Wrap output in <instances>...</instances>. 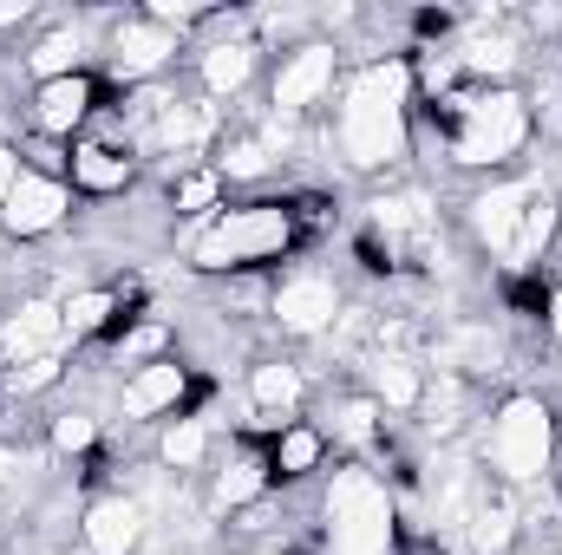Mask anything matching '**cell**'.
Returning <instances> with one entry per match:
<instances>
[{"label":"cell","mask_w":562,"mask_h":555,"mask_svg":"<svg viewBox=\"0 0 562 555\" xmlns=\"http://www.w3.org/2000/svg\"><path fill=\"white\" fill-rule=\"evenodd\" d=\"M413 66L406 59H380L367 72L347 79L340 92V118H334V138H340V157L353 170H386L406 157L413 144Z\"/></svg>","instance_id":"cell-1"},{"label":"cell","mask_w":562,"mask_h":555,"mask_svg":"<svg viewBox=\"0 0 562 555\" xmlns=\"http://www.w3.org/2000/svg\"><path fill=\"white\" fill-rule=\"evenodd\" d=\"M288 242H294V209H288V203H243V209H223V216L196 236L190 262H196L203 275H229V269L276 262Z\"/></svg>","instance_id":"cell-2"},{"label":"cell","mask_w":562,"mask_h":555,"mask_svg":"<svg viewBox=\"0 0 562 555\" xmlns=\"http://www.w3.org/2000/svg\"><path fill=\"white\" fill-rule=\"evenodd\" d=\"M400 536V517H393V497L373 471L347 464L334 471L327 484V550L334 555H393Z\"/></svg>","instance_id":"cell-3"},{"label":"cell","mask_w":562,"mask_h":555,"mask_svg":"<svg viewBox=\"0 0 562 555\" xmlns=\"http://www.w3.org/2000/svg\"><path fill=\"white\" fill-rule=\"evenodd\" d=\"M451 112V163L458 170H484V163H504L530 144V105L517 92H471V99H445Z\"/></svg>","instance_id":"cell-4"},{"label":"cell","mask_w":562,"mask_h":555,"mask_svg":"<svg viewBox=\"0 0 562 555\" xmlns=\"http://www.w3.org/2000/svg\"><path fill=\"white\" fill-rule=\"evenodd\" d=\"M557 457V412L537 399V393H517L504 399L491 418V438H484V464L504 477V484H537Z\"/></svg>","instance_id":"cell-5"},{"label":"cell","mask_w":562,"mask_h":555,"mask_svg":"<svg viewBox=\"0 0 562 555\" xmlns=\"http://www.w3.org/2000/svg\"><path fill=\"white\" fill-rule=\"evenodd\" d=\"M66 209H72V196H66V183L53 170H20V183L0 203V229L13 242H33V236H53L66 223Z\"/></svg>","instance_id":"cell-6"},{"label":"cell","mask_w":562,"mask_h":555,"mask_svg":"<svg viewBox=\"0 0 562 555\" xmlns=\"http://www.w3.org/2000/svg\"><path fill=\"white\" fill-rule=\"evenodd\" d=\"M334 72H340V53H334L327 39L294 46V53L281 59V72H276V92H269L276 118H301V112H314V105L334 92Z\"/></svg>","instance_id":"cell-7"},{"label":"cell","mask_w":562,"mask_h":555,"mask_svg":"<svg viewBox=\"0 0 562 555\" xmlns=\"http://www.w3.org/2000/svg\"><path fill=\"white\" fill-rule=\"evenodd\" d=\"M269 314L281 320V333L314 340V333H327L347 307H340V287H334L327 275H288L276 287V301H269Z\"/></svg>","instance_id":"cell-8"},{"label":"cell","mask_w":562,"mask_h":555,"mask_svg":"<svg viewBox=\"0 0 562 555\" xmlns=\"http://www.w3.org/2000/svg\"><path fill=\"white\" fill-rule=\"evenodd\" d=\"M170 59H177V39H170L157 20H125V26L112 33V46H105V66H112L119 86H150Z\"/></svg>","instance_id":"cell-9"},{"label":"cell","mask_w":562,"mask_h":555,"mask_svg":"<svg viewBox=\"0 0 562 555\" xmlns=\"http://www.w3.org/2000/svg\"><path fill=\"white\" fill-rule=\"evenodd\" d=\"M530 196H537V183H491L484 196H471V236H477L491 256H510Z\"/></svg>","instance_id":"cell-10"},{"label":"cell","mask_w":562,"mask_h":555,"mask_svg":"<svg viewBox=\"0 0 562 555\" xmlns=\"http://www.w3.org/2000/svg\"><path fill=\"white\" fill-rule=\"evenodd\" d=\"M59 340H66V320H59V307H53V301H20V307L0 320V366L46 360Z\"/></svg>","instance_id":"cell-11"},{"label":"cell","mask_w":562,"mask_h":555,"mask_svg":"<svg viewBox=\"0 0 562 555\" xmlns=\"http://www.w3.org/2000/svg\"><path fill=\"white\" fill-rule=\"evenodd\" d=\"M79 536L92 555H132L144 543V503L138 497H92L79 517Z\"/></svg>","instance_id":"cell-12"},{"label":"cell","mask_w":562,"mask_h":555,"mask_svg":"<svg viewBox=\"0 0 562 555\" xmlns=\"http://www.w3.org/2000/svg\"><path fill=\"white\" fill-rule=\"evenodd\" d=\"M92 105H99V86H92L86 72H72V79H53V86L33 92V125H40L46 138H72V132L92 118Z\"/></svg>","instance_id":"cell-13"},{"label":"cell","mask_w":562,"mask_h":555,"mask_svg":"<svg viewBox=\"0 0 562 555\" xmlns=\"http://www.w3.org/2000/svg\"><path fill=\"white\" fill-rule=\"evenodd\" d=\"M256 66H262V46H256L249 33H229V39L203 46L196 79H203V92H210V99H236V92L256 79Z\"/></svg>","instance_id":"cell-14"},{"label":"cell","mask_w":562,"mask_h":555,"mask_svg":"<svg viewBox=\"0 0 562 555\" xmlns=\"http://www.w3.org/2000/svg\"><path fill=\"white\" fill-rule=\"evenodd\" d=\"M183 393H190V373H183L177 360H150V366H138V373L125 380L119 406H125V418H157V412H177Z\"/></svg>","instance_id":"cell-15"},{"label":"cell","mask_w":562,"mask_h":555,"mask_svg":"<svg viewBox=\"0 0 562 555\" xmlns=\"http://www.w3.org/2000/svg\"><path fill=\"white\" fill-rule=\"evenodd\" d=\"M66 170H72V190H86V196H119V190H132V177H138V163H132L119 144H79V150L66 157Z\"/></svg>","instance_id":"cell-16"},{"label":"cell","mask_w":562,"mask_h":555,"mask_svg":"<svg viewBox=\"0 0 562 555\" xmlns=\"http://www.w3.org/2000/svg\"><path fill=\"white\" fill-rule=\"evenodd\" d=\"M210 138H216V112H210V105H196V99H170V105L150 118V144H157V150L190 157V150H203Z\"/></svg>","instance_id":"cell-17"},{"label":"cell","mask_w":562,"mask_h":555,"mask_svg":"<svg viewBox=\"0 0 562 555\" xmlns=\"http://www.w3.org/2000/svg\"><path fill=\"white\" fill-rule=\"evenodd\" d=\"M517 536V503L510 497H471L464 510V555H504Z\"/></svg>","instance_id":"cell-18"},{"label":"cell","mask_w":562,"mask_h":555,"mask_svg":"<svg viewBox=\"0 0 562 555\" xmlns=\"http://www.w3.org/2000/svg\"><path fill=\"white\" fill-rule=\"evenodd\" d=\"M367 380H373V406H386V412H419L425 406V380L406 353H380Z\"/></svg>","instance_id":"cell-19"},{"label":"cell","mask_w":562,"mask_h":555,"mask_svg":"<svg viewBox=\"0 0 562 555\" xmlns=\"http://www.w3.org/2000/svg\"><path fill=\"white\" fill-rule=\"evenodd\" d=\"M26 66H33V79H40V86L86 72V33H79V26H53V33H40V39H33V53H26Z\"/></svg>","instance_id":"cell-20"},{"label":"cell","mask_w":562,"mask_h":555,"mask_svg":"<svg viewBox=\"0 0 562 555\" xmlns=\"http://www.w3.org/2000/svg\"><path fill=\"white\" fill-rule=\"evenodd\" d=\"M269 484H276V464H269V457H229V464L216 471L210 503H216V510H249Z\"/></svg>","instance_id":"cell-21"},{"label":"cell","mask_w":562,"mask_h":555,"mask_svg":"<svg viewBox=\"0 0 562 555\" xmlns=\"http://www.w3.org/2000/svg\"><path fill=\"white\" fill-rule=\"evenodd\" d=\"M59 320H66L72 340H92V333H105V327L119 320V294H112V287H79V294L59 307Z\"/></svg>","instance_id":"cell-22"},{"label":"cell","mask_w":562,"mask_h":555,"mask_svg":"<svg viewBox=\"0 0 562 555\" xmlns=\"http://www.w3.org/2000/svg\"><path fill=\"white\" fill-rule=\"evenodd\" d=\"M321 457H327V438L314 424H288L276 438V451H269L276 477H307V471H321Z\"/></svg>","instance_id":"cell-23"},{"label":"cell","mask_w":562,"mask_h":555,"mask_svg":"<svg viewBox=\"0 0 562 555\" xmlns=\"http://www.w3.org/2000/svg\"><path fill=\"white\" fill-rule=\"evenodd\" d=\"M557 229H562L557 196H550V190H537V196H530V209H524V229H517V249H510V262H537V256L557 242Z\"/></svg>","instance_id":"cell-24"},{"label":"cell","mask_w":562,"mask_h":555,"mask_svg":"<svg viewBox=\"0 0 562 555\" xmlns=\"http://www.w3.org/2000/svg\"><path fill=\"white\" fill-rule=\"evenodd\" d=\"M249 399H256L262 412H288V406L301 399V373H294L288 360H262V366H249Z\"/></svg>","instance_id":"cell-25"},{"label":"cell","mask_w":562,"mask_h":555,"mask_svg":"<svg viewBox=\"0 0 562 555\" xmlns=\"http://www.w3.org/2000/svg\"><path fill=\"white\" fill-rule=\"evenodd\" d=\"M458 66L477 72V79H504V72L517 66V39H510V33H471L464 53H458Z\"/></svg>","instance_id":"cell-26"},{"label":"cell","mask_w":562,"mask_h":555,"mask_svg":"<svg viewBox=\"0 0 562 555\" xmlns=\"http://www.w3.org/2000/svg\"><path fill=\"white\" fill-rule=\"evenodd\" d=\"M157 457H164V471H196V464L210 457V424H203V418H177V424L164 431Z\"/></svg>","instance_id":"cell-27"},{"label":"cell","mask_w":562,"mask_h":555,"mask_svg":"<svg viewBox=\"0 0 562 555\" xmlns=\"http://www.w3.org/2000/svg\"><path fill=\"white\" fill-rule=\"evenodd\" d=\"M269 163H276V150L262 138H223L216 144V177H223V183H229V177H236V183H256V177H269Z\"/></svg>","instance_id":"cell-28"},{"label":"cell","mask_w":562,"mask_h":555,"mask_svg":"<svg viewBox=\"0 0 562 555\" xmlns=\"http://www.w3.org/2000/svg\"><path fill=\"white\" fill-rule=\"evenodd\" d=\"M223 196V177H216V163L210 170H183L177 183H170V209L177 216H196V209H210Z\"/></svg>","instance_id":"cell-29"},{"label":"cell","mask_w":562,"mask_h":555,"mask_svg":"<svg viewBox=\"0 0 562 555\" xmlns=\"http://www.w3.org/2000/svg\"><path fill=\"white\" fill-rule=\"evenodd\" d=\"M99 444V418L92 412H59L53 418V451L59 457H79V451H92Z\"/></svg>","instance_id":"cell-30"},{"label":"cell","mask_w":562,"mask_h":555,"mask_svg":"<svg viewBox=\"0 0 562 555\" xmlns=\"http://www.w3.org/2000/svg\"><path fill=\"white\" fill-rule=\"evenodd\" d=\"M451 366H464V373H484V366H497V340H491L484 327L458 333V340H451Z\"/></svg>","instance_id":"cell-31"},{"label":"cell","mask_w":562,"mask_h":555,"mask_svg":"<svg viewBox=\"0 0 562 555\" xmlns=\"http://www.w3.org/2000/svg\"><path fill=\"white\" fill-rule=\"evenodd\" d=\"M340 438H347V444H360V451H367V444H380V406H373V399L340 406Z\"/></svg>","instance_id":"cell-32"},{"label":"cell","mask_w":562,"mask_h":555,"mask_svg":"<svg viewBox=\"0 0 562 555\" xmlns=\"http://www.w3.org/2000/svg\"><path fill=\"white\" fill-rule=\"evenodd\" d=\"M119 360H164V327H132L125 340H119Z\"/></svg>","instance_id":"cell-33"},{"label":"cell","mask_w":562,"mask_h":555,"mask_svg":"<svg viewBox=\"0 0 562 555\" xmlns=\"http://www.w3.org/2000/svg\"><path fill=\"white\" fill-rule=\"evenodd\" d=\"M53 380H59V360H53V353H46V360H26V366L7 373L13 393H40V386H53Z\"/></svg>","instance_id":"cell-34"},{"label":"cell","mask_w":562,"mask_h":555,"mask_svg":"<svg viewBox=\"0 0 562 555\" xmlns=\"http://www.w3.org/2000/svg\"><path fill=\"white\" fill-rule=\"evenodd\" d=\"M20 170H26V163H20V150H13V144H0V203H7V190L20 183Z\"/></svg>","instance_id":"cell-35"},{"label":"cell","mask_w":562,"mask_h":555,"mask_svg":"<svg viewBox=\"0 0 562 555\" xmlns=\"http://www.w3.org/2000/svg\"><path fill=\"white\" fill-rule=\"evenodd\" d=\"M26 13H33V7H26V0H0V26H20V20H26Z\"/></svg>","instance_id":"cell-36"},{"label":"cell","mask_w":562,"mask_h":555,"mask_svg":"<svg viewBox=\"0 0 562 555\" xmlns=\"http://www.w3.org/2000/svg\"><path fill=\"white\" fill-rule=\"evenodd\" d=\"M550 340H557V347H562V287H557V294H550Z\"/></svg>","instance_id":"cell-37"},{"label":"cell","mask_w":562,"mask_h":555,"mask_svg":"<svg viewBox=\"0 0 562 555\" xmlns=\"http://www.w3.org/2000/svg\"><path fill=\"white\" fill-rule=\"evenodd\" d=\"M13 471H20V457H13V444H0V484H7Z\"/></svg>","instance_id":"cell-38"},{"label":"cell","mask_w":562,"mask_h":555,"mask_svg":"<svg viewBox=\"0 0 562 555\" xmlns=\"http://www.w3.org/2000/svg\"><path fill=\"white\" fill-rule=\"evenodd\" d=\"M249 555H281V550H249Z\"/></svg>","instance_id":"cell-39"},{"label":"cell","mask_w":562,"mask_h":555,"mask_svg":"<svg viewBox=\"0 0 562 555\" xmlns=\"http://www.w3.org/2000/svg\"><path fill=\"white\" fill-rule=\"evenodd\" d=\"M537 555H562V550H537Z\"/></svg>","instance_id":"cell-40"}]
</instances>
